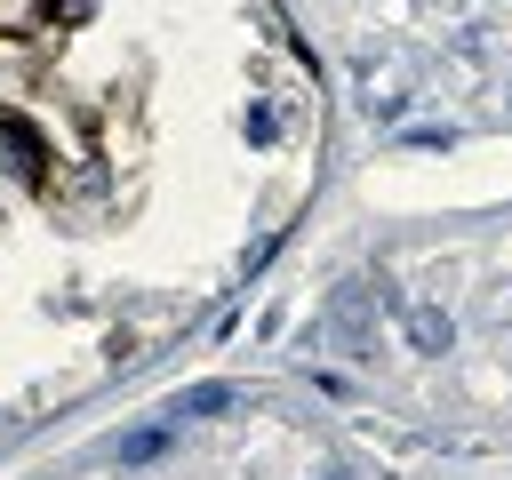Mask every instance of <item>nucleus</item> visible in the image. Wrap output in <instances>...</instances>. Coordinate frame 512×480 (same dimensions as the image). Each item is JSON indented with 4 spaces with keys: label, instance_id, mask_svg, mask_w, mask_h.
Returning a JSON list of instances; mask_svg holds the SVG:
<instances>
[{
    "label": "nucleus",
    "instance_id": "nucleus-2",
    "mask_svg": "<svg viewBox=\"0 0 512 480\" xmlns=\"http://www.w3.org/2000/svg\"><path fill=\"white\" fill-rule=\"evenodd\" d=\"M232 400H240V384H184V392L168 400V416H176V424H192V416H224Z\"/></svg>",
    "mask_w": 512,
    "mask_h": 480
},
{
    "label": "nucleus",
    "instance_id": "nucleus-4",
    "mask_svg": "<svg viewBox=\"0 0 512 480\" xmlns=\"http://www.w3.org/2000/svg\"><path fill=\"white\" fill-rule=\"evenodd\" d=\"M160 448H168V424H144V432H128V440H120V456H128V464H152Z\"/></svg>",
    "mask_w": 512,
    "mask_h": 480
},
{
    "label": "nucleus",
    "instance_id": "nucleus-1",
    "mask_svg": "<svg viewBox=\"0 0 512 480\" xmlns=\"http://www.w3.org/2000/svg\"><path fill=\"white\" fill-rule=\"evenodd\" d=\"M328 328H336V344H344L352 360H368V352H376V288H368V280H344V288L328 296Z\"/></svg>",
    "mask_w": 512,
    "mask_h": 480
},
{
    "label": "nucleus",
    "instance_id": "nucleus-5",
    "mask_svg": "<svg viewBox=\"0 0 512 480\" xmlns=\"http://www.w3.org/2000/svg\"><path fill=\"white\" fill-rule=\"evenodd\" d=\"M320 480H344V472H320Z\"/></svg>",
    "mask_w": 512,
    "mask_h": 480
},
{
    "label": "nucleus",
    "instance_id": "nucleus-3",
    "mask_svg": "<svg viewBox=\"0 0 512 480\" xmlns=\"http://www.w3.org/2000/svg\"><path fill=\"white\" fill-rule=\"evenodd\" d=\"M408 336H416V352H448V344H456V320H448L440 304H416V312H408Z\"/></svg>",
    "mask_w": 512,
    "mask_h": 480
}]
</instances>
